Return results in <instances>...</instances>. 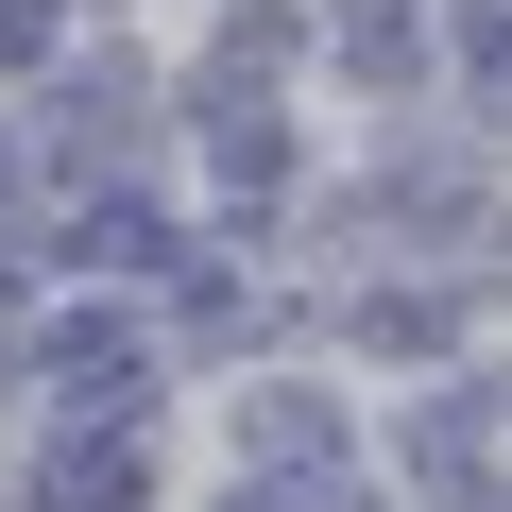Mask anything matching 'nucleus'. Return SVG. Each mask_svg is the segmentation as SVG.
<instances>
[{
  "label": "nucleus",
  "mask_w": 512,
  "mask_h": 512,
  "mask_svg": "<svg viewBox=\"0 0 512 512\" xmlns=\"http://www.w3.org/2000/svg\"><path fill=\"white\" fill-rule=\"evenodd\" d=\"M342 69H376V86H410V69H427L410 0H342Z\"/></svg>",
  "instance_id": "nucleus-1"
},
{
  "label": "nucleus",
  "mask_w": 512,
  "mask_h": 512,
  "mask_svg": "<svg viewBox=\"0 0 512 512\" xmlns=\"http://www.w3.org/2000/svg\"><path fill=\"white\" fill-rule=\"evenodd\" d=\"M239 444H256V461H325V393H256Z\"/></svg>",
  "instance_id": "nucleus-2"
},
{
  "label": "nucleus",
  "mask_w": 512,
  "mask_h": 512,
  "mask_svg": "<svg viewBox=\"0 0 512 512\" xmlns=\"http://www.w3.org/2000/svg\"><path fill=\"white\" fill-rule=\"evenodd\" d=\"M52 18H69V0H0V52L35 69V52H52Z\"/></svg>",
  "instance_id": "nucleus-3"
}]
</instances>
